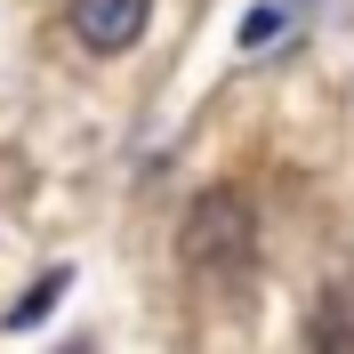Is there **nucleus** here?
Returning <instances> with one entry per match:
<instances>
[{
  "label": "nucleus",
  "mask_w": 354,
  "mask_h": 354,
  "mask_svg": "<svg viewBox=\"0 0 354 354\" xmlns=\"http://www.w3.org/2000/svg\"><path fill=\"white\" fill-rule=\"evenodd\" d=\"M177 258L194 266L201 282H250V266H258V209H250L242 185H201L185 201V225H177Z\"/></svg>",
  "instance_id": "nucleus-1"
},
{
  "label": "nucleus",
  "mask_w": 354,
  "mask_h": 354,
  "mask_svg": "<svg viewBox=\"0 0 354 354\" xmlns=\"http://www.w3.org/2000/svg\"><path fill=\"white\" fill-rule=\"evenodd\" d=\"M65 17H73V32H81V48H97V57H121V48L145 32L153 0H73Z\"/></svg>",
  "instance_id": "nucleus-2"
},
{
  "label": "nucleus",
  "mask_w": 354,
  "mask_h": 354,
  "mask_svg": "<svg viewBox=\"0 0 354 354\" xmlns=\"http://www.w3.org/2000/svg\"><path fill=\"white\" fill-rule=\"evenodd\" d=\"M306 338H314L322 354H354V282H330L322 298H314Z\"/></svg>",
  "instance_id": "nucleus-3"
},
{
  "label": "nucleus",
  "mask_w": 354,
  "mask_h": 354,
  "mask_svg": "<svg viewBox=\"0 0 354 354\" xmlns=\"http://www.w3.org/2000/svg\"><path fill=\"white\" fill-rule=\"evenodd\" d=\"M65 282H73L65 266H57V274H48V282H32V298H24V306H8V330H24V322H41V314L57 306V290H65Z\"/></svg>",
  "instance_id": "nucleus-4"
},
{
  "label": "nucleus",
  "mask_w": 354,
  "mask_h": 354,
  "mask_svg": "<svg viewBox=\"0 0 354 354\" xmlns=\"http://www.w3.org/2000/svg\"><path fill=\"white\" fill-rule=\"evenodd\" d=\"M274 24H282L274 8H266V17H250V24H242V48H266V41H274Z\"/></svg>",
  "instance_id": "nucleus-5"
}]
</instances>
